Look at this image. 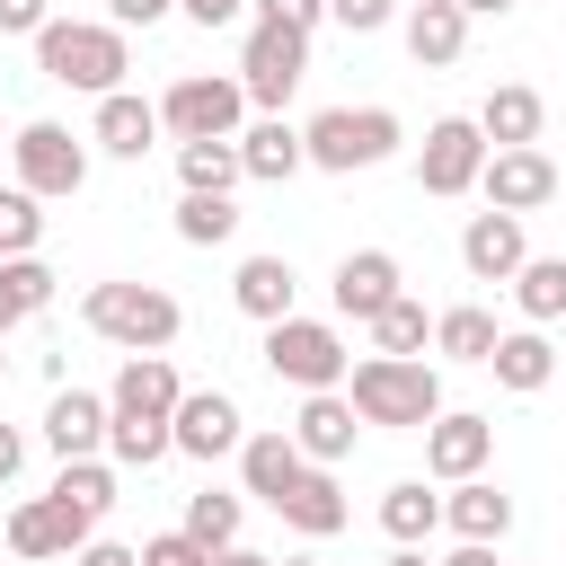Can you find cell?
Segmentation results:
<instances>
[{"label": "cell", "instance_id": "4dcf8cb0", "mask_svg": "<svg viewBox=\"0 0 566 566\" xmlns=\"http://www.w3.org/2000/svg\"><path fill=\"white\" fill-rule=\"evenodd\" d=\"M513 310H522V327H557L566 318V256H531L513 274Z\"/></svg>", "mask_w": 566, "mask_h": 566}, {"label": "cell", "instance_id": "5b68a950", "mask_svg": "<svg viewBox=\"0 0 566 566\" xmlns=\"http://www.w3.org/2000/svg\"><path fill=\"white\" fill-rule=\"evenodd\" d=\"M265 371H274V380H292V389L310 398V389H345L354 354H345V336H336L327 318H301V310H292V318H274V327H265Z\"/></svg>", "mask_w": 566, "mask_h": 566}, {"label": "cell", "instance_id": "9c48e42d", "mask_svg": "<svg viewBox=\"0 0 566 566\" xmlns=\"http://www.w3.org/2000/svg\"><path fill=\"white\" fill-rule=\"evenodd\" d=\"M478 177H486V133H478V115H433L424 124V150H416V186L424 195H478Z\"/></svg>", "mask_w": 566, "mask_h": 566}, {"label": "cell", "instance_id": "52a82bcc", "mask_svg": "<svg viewBox=\"0 0 566 566\" xmlns=\"http://www.w3.org/2000/svg\"><path fill=\"white\" fill-rule=\"evenodd\" d=\"M159 124L177 142H239L248 133V88L221 80V71H186L168 97H159Z\"/></svg>", "mask_w": 566, "mask_h": 566}, {"label": "cell", "instance_id": "1f68e13d", "mask_svg": "<svg viewBox=\"0 0 566 566\" xmlns=\"http://www.w3.org/2000/svg\"><path fill=\"white\" fill-rule=\"evenodd\" d=\"M44 301H53V265L44 256H0V336L27 327Z\"/></svg>", "mask_w": 566, "mask_h": 566}, {"label": "cell", "instance_id": "7bdbcfd3", "mask_svg": "<svg viewBox=\"0 0 566 566\" xmlns=\"http://www.w3.org/2000/svg\"><path fill=\"white\" fill-rule=\"evenodd\" d=\"M168 9H177V0H106V27H124V35H133V27H159Z\"/></svg>", "mask_w": 566, "mask_h": 566}, {"label": "cell", "instance_id": "681fc988", "mask_svg": "<svg viewBox=\"0 0 566 566\" xmlns=\"http://www.w3.org/2000/svg\"><path fill=\"white\" fill-rule=\"evenodd\" d=\"M460 9H469V18H504L513 0H460Z\"/></svg>", "mask_w": 566, "mask_h": 566}, {"label": "cell", "instance_id": "8992f818", "mask_svg": "<svg viewBox=\"0 0 566 566\" xmlns=\"http://www.w3.org/2000/svg\"><path fill=\"white\" fill-rule=\"evenodd\" d=\"M9 168H18V186H27L35 203H62V195L88 186V142H80L71 124L35 115V124H18V142H9Z\"/></svg>", "mask_w": 566, "mask_h": 566}, {"label": "cell", "instance_id": "bcb514c9", "mask_svg": "<svg viewBox=\"0 0 566 566\" xmlns=\"http://www.w3.org/2000/svg\"><path fill=\"white\" fill-rule=\"evenodd\" d=\"M177 9H186V18H195V27H230V18H239V9H248V0H177Z\"/></svg>", "mask_w": 566, "mask_h": 566}, {"label": "cell", "instance_id": "d4e9b609", "mask_svg": "<svg viewBox=\"0 0 566 566\" xmlns=\"http://www.w3.org/2000/svg\"><path fill=\"white\" fill-rule=\"evenodd\" d=\"M486 371H495V389L539 398V389L557 380V345H548L539 327H504V336H495V354H486Z\"/></svg>", "mask_w": 566, "mask_h": 566}, {"label": "cell", "instance_id": "d6a6232c", "mask_svg": "<svg viewBox=\"0 0 566 566\" xmlns=\"http://www.w3.org/2000/svg\"><path fill=\"white\" fill-rule=\"evenodd\" d=\"M248 168H239V142H177V186L186 195H230Z\"/></svg>", "mask_w": 566, "mask_h": 566}, {"label": "cell", "instance_id": "ee69618b", "mask_svg": "<svg viewBox=\"0 0 566 566\" xmlns=\"http://www.w3.org/2000/svg\"><path fill=\"white\" fill-rule=\"evenodd\" d=\"M27 469V424H0V486H18Z\"/></svg>", "mask_w": 566, "mask_h": 566}, {"label": "cell", "instance_id": "c3c4849f", "mask_svg": "<svg viewBox=\"0 0 566 566\" xmlns=\"http://www.w3.org/2000/svg\"><path fill=\"white\" fill-rule=\"evenodd\" d=\"M212 566H274V557H256V548H221Z\"/></svg>", "mask_w": 566, "mask_h": 566}, {"label": "cell", "instance_id": "603a6c76", "mask_svg": "<svg viewBox=\"0 0 566 566\" xmlns=\"http://www.w3.org/2000/svg\"><path fill=\"white\" fill-rule=\"evenodd\" d=\"M460 44H469V9L460 0H407V53H416V71H451Z\"/></svg>", "mask_w": 566, "mask_h": 566}, {"label": "cell", "instance_id": "7a4b0ae2", "mask_svg": "<svg viewBox=\"0 0 566 566\" xmlns=\"http://www.w3.org/2000/svg\"><path fill=\"white\" fill-rule=\"evenodd\" d=\"M35 71H44L53 88L115 97L124 71H133V53H124V27H106V18H53V27L35 35Z\"/></svg>", "mask_w": 566, "mask_h": 566}, {"label": "cell", "instance_id": "816d5d0a", "mask_svg": "<svg viewBox=\"0 0 566 566\" xmlns=\"http://www.w3.org/2000/svg\"><path fill=\"white\" fill-rule=\"evenodd\" d=\"M0 345H9V336H0ZM0 371H9V354H0Z\"/></svg>", "mask_w": 566, "mask_h": 566}, {"label": "cell", "instance_id": "8fae6325", "mask_svg": "<svg viewBox=\"0 0 566 566\" xmlns=\"http://www.w3.org/2000/svg\"><path fill=\"white\" fill-rule=\"evenodd\" d=\"M97 539V513H80V504H62V495H27L18 513H9V548L18 557H80Z\"/></svg>", "mask_w": 566, "mask_h": 566}, {"label": "cell", "instance_id": "f1b7e54d", "mask_svg": "<svg viewBox=\"0 0 566 566\" xmlns=\"http://www.w3.org/2000/svg\"><path fill=\"white\" fill-rule=\"evenodd\" d=\"M177 451V424H159V416H115L106 407V460L115 469H159Z\"/></svg>", "mask_w": 566, "mask_h": 566}, {"label": "cell", "instance_id": "ac0fdd59", "mask_svg": "<svg viewBox=\"0 0 566 566\" xmlns=\"http://www.w3.org/2000/svg\"><path fill=\"white\" fill-rule=\"evenodd\" d=\"M168 124H159V106L150 97H133V88H115V97H97V115H88V142L106 150V159H150V142H159Z\"/></svg>", "mask_w": 566, "mask_h": 566}, {"label": "cell", "instance_id": "3957f363", "mask_svg": "<svg viewBox=\"0 0 566 566\" xmlns=\"http://www.w3.org/2000/svg\"><path fill=\"white\" fill-rule=\"evenodd\" d=\"M80 327L106 336V345H124V354H168L177 327H186V310L159 283H88L80 292Z\"/></svg>", "mask_w": 566, "mask_h": 566}, {"label": "cell", "instance_id": "4316f807", "mask_svg": "<svg viewBox=\"0 0 566 566\" xmlns=\"http://www.w3.org/2000/svg\"><path fill=\"white\" fill-rule=\"evenodd\" d=\"M442 522H451L460 539H486V548H495V539L513 531V495H504L495 478H460V486L442 495Z\"/></svg>", "mask_w": 566, "mask_h": 566}, {"label": "cell", "instance_id": "5bb4252c", "mask_svg": "<svg viewBox=\"0 0 566 566\" xmlns=\"http://www.w3.org/2000/svg\"><path fill=\"white\" fill-rule=\"evenodd\" d=\"M460 265H469L478 283H513V274L531 265L522 212H469V230H460Z\"/></svg>", "mask_w": 566, "mask_h": 566}, {"label": "cell", "instance_id": "9a60e30c", "mask_svg": "<svg viewBox=\"0 0 566 566\" xmlns=\"http://www.w3.org/2000/svg\"><path fill=\"white\" fill-rule=\"evenodd\" d=\"M398 283H407V274H398L389 248H354V256H336V283H327V292H336V318H363V327H371V318L398 301Z\"/></svg>", "mask_w": 566, "mask_h": 566}, {"label": "cell", "instance_id": "836d02e7", "mask_svg": "<svg viewBox=\"0 0 566 566\" xmlns=\"http://www.w3.org/2000/svg\"><path fill=\"white\" fill-rule=\"evenodd\" d=\"M495 336H504V327H495L478 301H460V310H442V318H433V354H442V363H486V354H495Z\"/></svg>", "mask_w": 566, "mask_h": 566}, {"label": "cell", "instance_id": "7402d4cb", "mask_svg": "<svg viewBox=\"0 0 566 566\" xmlns=\"http://www.w3.org/2000/svg\"><path fill=\"white\" fill-rule=\"evenodd\" d=\"M230 301H239V318H256V327L292 318V301H301V274H292V256H239V274H230Z\"/></svg>", "mask_w": 566, "mask_h": 566}, {"label": "cell", "instance_id": "e575fe53", "mask_svg": "<svg viewBox=\"0 0 566 566\" xmlns=\"http://www.w3.org/2000/svg\"><path fill=\"white\" fill-rule=\"evenodd\" d=\"M177 239L186 248H230L239 239V203L230 195H177Z\"/></svg>", "mask_w": 566, "mask_h": 566}, {"label": "cell", "instance_id": "ab89813d", "mask_svg": "<svg viewBox=\"0 0 566 566\" xmlns=\"http://www.w3.org/2000/svg\"><path fill=\"white\" fill-rule=\"evenodd\" d=\"M142 566H212V548L186 531H159V539H142Z\"/></svg>", "mask_w": 566, "mask_h": 566}, {"label": "cell", "instance_id": "74e56055", "mask_svg": "<svg viewBox=\"0 0 566 566\" xmlns=\"http://www.w3.org/2000/svg\"><path fill=\"white\" fill-rule=\"evenodd\" d=\"M35 239H44V203L27 186H0V256H35Z\"/></svg>", "mask_w": 566, "mask_h": 566}, {"label": "cell", "instance_id": "60d3db41", "mask_svg": "<svg viewBox=\"0 0 566 566\" xmlns=\"http://www.w3.org/2000/svg\"><path fill=\"white\" fill-rule=\"evenodd\" d=\"M327 18H336L345 35H380V27L398 18V0H327Z\"/></svg>", "mask_w": 566, "mask_h": 566}, {"label": "cell", "instance_id": "d590c367", "mask_svg": "<svg viewBox=\"0 0 566 566\" xmlns=\"http://www.w3.org/2000/svg\"><path fill=\"white\" fill-rule=\"evenodd\" d=\"M44 495H62V504H80V513L106 522V504H115V460H62Z\"/></svg>", "mask_w": 566, "mask_h": 566}, {"label": "cell", "instance_id": "30bf717a", "mask_svg": "<svg viewBox=\"0 0 566 566\" xmlns=\"http://www.w3.org/2000/svg\"><path fill=\"white\" fill-rule=\"evenodd\" d=\"M495 460V416H469V407H442L424 424V478L433 486H460V478H486Z\"/></svg>", "mask_w": 566, "mask_h": 566}, {"label": "cell", "instance_id": "2e32d148", "mask_svg": "<svg viewBox=\"0 0 566 566\" xmlns=\"http://www.w3.org/2000/svg\"><path fill=\"white\" fill-rule=\"evenodd\" d=\"M354 433H363V416H354V398H345V389H310V398H301V416H292V442H301V460H310V469H336V460L354 451Z\"/></svg>", "mask_w": 566, "mask_h": 566}, {"label": "cell", "instance_id": "f546056e", "mask_svg": "<svg viewBox=\"0 0 566 566\" xmlns=\"http://www.w3.org/2000/svg\"><path fill=\"white\" fill-rule=\"evenodd\" d=\"M239 522H248V495H230V486H195L177 531H186V539H203V548L221 557V548H239Z\"/></svg>", "mask_w": 566, "mask_h": 566}, {"label": "cell", "instance_id": "cb8c5ba5", "mask_svg": "<svg viewBox=\"0 0 566 566\" xmlns=\"http://www.w3.org/2000/svg\"><path fill=\"white\" fill-rule=\"evenodd\" d=\"M539 124H548V97H539V88H522V80L486 88V106H478L486 150H531V142H539Z\"/></svg>", "mask_w": 566, "mask_h": 566}, {"label": "cell", "instance_id": "f6af8a7d", "mask_svg": "<svg viewBox=\"0 0 566 566\" xmlns=\"http://www.w3.org/2000/svg\"><path fill=\"white\" fill-rule=\"evenodd\" d=\"M71 566H142V548H115V539H88Z\"/></svg>", "mask_w": 566, "mask_h": 566}, {"label": "cell", "instance_id": "8d00e7d4", "mask_svg": "<svg viewBox=\"0 0 566 566\" xmlns=\"http://www.w3.org/2000/svg\"><path fill=\"white\" fill-rule=\"evenodd\" d=\"M424 345H433V318H424V301L398 292V301L371 318V354H424Z\"/></svg>", "mask_w": 566, "mask_h": 566}, {"label": "cell", "instance_id": "ffe728a7", "mask_svg": "<svg viewBox=\"0 0 566 566\" xmlns=\"http://www.w3.org/2000/svg\"><path fill=\"white\" fill-rule=\"evenodd\" d=\"M301 442H292V424L283 433H248L239 442V495H256V504H283L292 486H301Z\"/></svg>", "mask_w": 566, "mask_h": 566}, {"label": "cell", "instance_id": "7c38bea8", "mask_svg": "<svg viewBox=\"0 0 566 566\" xmlns=\"http://www.w3.org/2000/svg\"><path fill=\"white\" fill-rule=\"evenodd\" d=\"M486 212H539L557 203V159L531 142V150H486V177H478Z\"/></svg>", "mask_w": 566, "mask_h": 566}, {"label": "cell", "instance_id": "4fadbf2b", "mask_svg": "<svg viewBox=\"0 0 566 566\" xmlns=\"http://www.w3.org/2000/svg\"><path fill=\"white\" fill-rule=\"evenodd\" d=\"M239 442H248V416H239L230 389H186L177 398V451L186 460H239Z\"/></svg>", "mask_w": 566, "mask_h": 566}, {"label": "cell", "instance_id": "83f0119b", "mask_svg": "<svg viewBox=\"0 0 566 566\" xmlns=\"http://www.w3.org/2000/svg\"><path fill=\"white\" fill-rule=\"evenodd\" d=\"M380 531H389L398 548H424V539L442 531V495H433L424 478H398V486L380 495Z\"/></svg>", "mask_w": 566, "mask_h": 566}, {"label": "cell", "instance_id": "b9f144b4", "mask_svg": "<svg viewBox=\"0 0 566 566\" xmlns=\"http://www.w3.org/2000/svg\"><path fill=\"white\" fill-rule=\"evenodd\" d=\"M53 27V0H0V35H44Z\"/></svg>", "mask_w": 566, "mask_h": 566}, {"label": "cell", "instance_id": "7dc6e473", "mask_svg": "<svg viewBox=\"0 0 566 566\" xmlns=\"http://www.w3.org/2000/svg\"><path fill=\"white\" fill-rule=\"evenodd\" d=\"M433 566H495V548H486V539H460V548H451V557H433Z\"/></svg>", "mask_w": 566, "mask_h": 566}, {"label": "cell", "instance_id": "277c9868", "mask_svg": "<svg viewBox=\"0 0 566 566\" xmlns=\"http://www.w3.org/2000/svg\"><path fill=\"white\" fill-rule=\"evenodd\" d=\"M301 142H310V168H327V177H354V168H380V159H398L407 124H398L389 106H327V115H310V124H301Z\"/></svg>", "mask_w": 566, "mask_h": 566}, {"label": "cell", "instance_id": "f5cc1de1", "mask_svg": "<svg viewBox=\"0 0 566 566\" xmlns=\"http://www.w3.org/2000/svg\"><path fill=\"white\" fill-rule=\"evenodd\" d=\"M283 566H310V557H283Z\"/></svg>", "mask_w": 566, "mask_h": 566}, {"label": "cell", "instance_id": "ba28073f", "mask_svg": "<svg viewBox=\"0 0 566 566\" xmlns=\"http://www.w3.org/2000/svg\"><path fill=\"white\" fill-rule=\"evenodd\" d=\"M310 80V35H292V27H248V44H239V88H248V106H265V115H283V97Z\"/></svg>", "mask_w": 566, "mask_h": 566}, {"label": "cell", "instance_id": "d6986e66", "mask_svg": "<svg viewBox=\"0 0 566 566\" xmlns=\"http://www.w3.org/2000/svg\"><path fill=\"white\" fill-rule=\"evenodd\" d=\"M44 442H53V460H97L106 451V398L97 389H53V407H44Z\"/></svg>", "mask_w": 566, "mask_h": 566}, {"label": "cell", "instance_id": "44dd1931", "mask_svg": "<svg viewBox=\"0 0 566 566\" xmlns=\"http://www.w3.org/2000/svg\"><path fill=\"white\" fill-rule=\"evenodd\" d=\"M239 168H248L256 186H292V177L310 168V142H301V124H283V115H256V124L239 133Z\"/></svg>", "mask_w": 566, "mask_h": 566}, {"label": "cell", "instance_id": "6da1fadb", "mask_svg": "<svg viewBox=\"0 0 566 566\" xmlns=\"http://www.w3.org/2000/svg\"><path fill=\"white\" fill-rule=\"evenodd\" d=\"M345 398L363 424H389V433H424L442 416V371L424 354H363L345 371Z\"/></svg>", "mask_w": 566, "mask_h": 566}, {"label": "cell", "instance_id": "484cf974", "mask_svg": "<svg viewBox=\"0 0 566 566\" xmlns=\"http://www.w3.org/2000/svg\"><path fill=\"white\" fill-rule=\"evenodd\" d=\"M274 513H283V522H292L301 539H336V531L354 522V504H345V486H336V469H301V486H292V495H283Z\"/></svg>", "mask_w": 566, "mask_h": 566}, {"label": "cell", "instance_id": "f35d334b", "mask_svg": "<svg viewBox=\"0 0 566 566\" xmlns=\"http://www.w3.org/2000/svg\"><path fill=\"white\" fill-rule=\"evenodd\" d=\"M265 27H292V35H318V18H327V0H248Z\"/></svg>", "mask_w": 566, "mask_h": 566}, {"label": "cell", "instance_id": "f907efd6", "mask_svg": "<svg viewBox=\"0 0 566 566\" xmlns=\"http://www.w3.org/2000/svg\"><path fill=\"white\" fill-rule=\"evenodd\" d=\"M389 566H424V548H389Z\"/></svg>", "mask_w": 566, "mask_h": 566}, {"label": "cell", "instance_id": "e0dca14e", "mask_svg": "<svg viewBox=\"0 0 566 566\" xmlns=\"http://www.w3.org/2000/svg\"><path fill=\"white\" fill-rule=\"evenodd\" d=\"M177 398H186V380H177L168 354H124V371H115V389H106L115 416H159V424H177Z\"/></svg>", "mask_w": 566, "mask_h": 566}]
</instances>
